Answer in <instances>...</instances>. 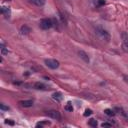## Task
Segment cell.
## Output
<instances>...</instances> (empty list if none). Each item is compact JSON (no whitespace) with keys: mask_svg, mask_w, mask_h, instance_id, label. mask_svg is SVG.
<instances>
[{"mask_svg":"<svg viewBox=\"0 0 128 128\" xmlns=\"http://www.w3.org/2000/svg\"><path fill=\"white\" fill-rule=\"evenodd\" d=\"M95 32L97 34V36L103 41H106V42H109L110 41V34L107 32V30H105L104 28L102 27H96L95 29Z\"/></svg>","mask_w":128,"mask_h":128,"instance_id":"obj_1","label":"cell"},{"mask_svg":"<svg viewBox=\"0 0 128 128\" xmlns=\"http://www.w3.org/2000/svg\"><path fill=\"white\" fill-rule=\"evenodd\" d=\"M39 26L42 29L46 30V29H49V28H51V27L53 26V22H52V20L49 19V18H44V19H41L40 20Z\"/></svg>","mask_w":128,"mask_h":128,"instance_id":"obj_2","label":"cell"},{"mask_svg":"<svg viewBox=\"0 0 128 128\" xmlns=\"http://www.w3.org/2000/svg\"><path fill=\"white\" fill-rule=\"evenodd\" d=\"M45 64L47 67H49L51 69H56L59 67V62L56 59H46Z\"/></svg>","mask_w":128,"mask_h":128,"instance_id":"obj_3","label":"cell"},{"mask_svg":"<svg viewBox=\"0 0 128 128\" xmlns=\"http://www.w3.org/2000/svg\"><path fill=\"white\" fill-rule=\"evenodd\" d=\"M47 115L52 118V119H56V120H60L61 116H60V113L57 111V110H50L47 112Z\"/></svg>","mask_w":128,"mask_h":128,"instance_id":"obj_4","label":"cell"},{"mask_svg":"<svg viewBox=\"0 0 128 128\" xmlns=\"http://www.w3.org/2000/svg\"><path fill=\"white\" fill-rule=\"evenodd\" d=\"M19 104L22 107H31L33 105V101L32 100H23V101L19 102Z\"/></svg>","mask_w":128,"mask_h":128,"instance_id":"obj_5","label":"cell"},{"mask_svg":"<svg viewBox=\"0 0 128 128\" xmlns=\"http://www.w3.org/2000/svg\"><path fill=\"white\" fill-rule=\"evenodd\" d=\"M1 13L5 16V18H9L10 15H11V11H10V8L9 7H2L1 8Z\"/></svg>","mask_w":128,"mask_h":128,"instance_id":"obj_6","label":"cell"},{"mask_svg":"<svg viewBox=\"0 0 128 128\" xmlns=\"http://www.w3.org/2000/svg\"><path fill=\"white\" fill-rule=\"evenodd\" d=\"M28 1H29L30 3H32V4L36 5V6L41 7V6H43V5L45 4L46 0H28Z\"/></svg>","mask_w":128,"mask_h":128,"instance_id":"obj_7","label":"cell"},{"mask_svg":"<svg viewBox=\"0 0 128 128\" xmlns=\"http://www.w3.org/2000/svg\"><path fill=\"white\" fill-rule=\"evenodd\" d=\"M78 54H79L80 58L83 59L85 62H89V57H88V55L86 54V52H84V51H79Z\"/></svg>","mask_w":128,"mask_h":128,"instance_id":"obj_8","label":"cell"},{"mask_svg":"<svg viewBox=\"0 0 128 128\" xmlns=\"http://www.w3.org/2000/svg\"><path fill=\"white\" fill-rule=\"evenodd\" d=\"M34 88H35V89H38V90H45V89H47L46 85H44V84L41 83V82H36V83L34 84Z\"/></svg>","mask_w":128,"mask_h":128,"instance_id":"obj_9","label":"cell"},{"mask_svg":"<svg viewBox=\"0 0 128 128\" xmlns=\"http://www.w3.org/2000/svg\"><path fill=\"white\" fill-rule=\"evenodd\" d=\"M52 98H53L54 100H56V101L60 102V101L63 99V96H62V94H61L60 92H55V93H53Z\"/></svg>","mask_w":128,"mask_h":128,"instance_id":"obj_10","label":"cell"},{"mask_svg":"<svg viewBox=\"0 0 128 128\" xmlns=\"http://www.w3.org/2000/svg\"><path fill=\"white\" fill-rule=\"evenodd\" d=\"M30 31H31L30 28H29L28 26H26V25H24V26L21 27V33H22V34H28Z\"/></svg>","mask_w":128,"mask_h":128,"instance_id":"obj_11","label":"cell"},{"mask_svg":"<svg viewBox=\"0 0 128 128\" xmlns=\"http://www.w3.org/2000/svg\"><path fill=\"white\" fill-rule=\"evenodd\" d=\"M44 125H50V122H48V121H42V122H39V123H37L36 124V127H43Z\"/></svg>","mask_w":128,"mask_h":128,"instance_id":"obj_12","label":"cell"},{"mask_svg":"<svg viewBox=\"0 0 128 128\" xmlns=\"http://www.w3.org/2000/svg\"><path fill=\"white\" fill-rule=\"evenodd\" d=\"M65 110L66 111H70V112L73 111V106L71 104V102H68V103H67V105L65 106Z\"/></svg>","mask_w":128,"mask_h":128,"instance_id":"obj_13","label":"cell"},{"mask_svg":"<svg viewBox=\"0 0 128 128\" xmlns=\"http://www.w3.org/2000/svg\"><path fill=\"white\" fill-rule=\"evenodd\" d=\"M122 48L125 52H128V40H124V42L122 44Z\"/></svg>","mask_w":128,"mask_h":128,"instance_id":"obj_14","label":"cell"},{"mask_svg":"<svg viewBox=\"0 0 128 128\" xmlns=\"http://www.w3.org/2000/svg\"><path fill=\"white\" fill-rule=\"evenodd\" d=\"M104 112H105V114L108 115V116H113V115H114V111L111 110V109H105Z\"/></svg>","mask_w":128,"mask_h":128,"instance_id":"obj_15","label":"cell"},{"mask_svg":"<svg viewBox=\"0 0 128 128\" xmlns=\"http://www.w3.org/2000/svg\"><path fill=\"white\" fill-rule=\"evenodd\" d=\"M88 124L90 126H92V127H96L97 126V121L95 119H90V121L88 122Z\"/></svg>","mask_w":128,"mask_h":128,"instance_id":"obj_16","label":"cell"},{"mask_svg":"<svg viewBox=\"0 0 128 128\" xmlns=\"http://www.w3.org/2000/svg\"><path fill=\"white\" fill-rule=\"evenodd\" d=\"M1 53H2V55H6V54H8V50L4 47V45H3V44H1Z\"/></svg>","mask_w":128,"mask_h":128,"instance_id":"obj_17","label":"cell"},{"mask_svg":"<svg viewBox=\"0 0 128 128\" xmlns=\"http://www.w3.org/2000/svg\"><path fill=\"white\" fill-rule=\"evenodd\" d=\"M0 108H1V110H9V107L5 106L4 104H0Z\"/></svg>","mask_w":128,"mask_h":128,"instance_id":"obj_18","label":"cell"},{"mask_svg":"<svg viewBox=\"0 0 128 128\" xmlns=\"http://www.w3.org/2000/svg\"><path fill=\"white\" fill-rule=\"evenodd\" d=\"M91 114H92V111H91L90 109H87V110H85L84 116H89V115H91Z\"/></svg>","mask_w":128,"mask_h":128,"instance_id":"obj_19","label":"cell"},{"mask_svg":"<svg viewBox=\"0 0 128 128\" xmlns=\"http://www.w3.org/2000/svg\"><path fill=\"white\" fill-rule=\"evenodd\" d=\"M101 126H102V127H110L111 124H110V123H102Z\"/></svg>","mask_w":128,"mask_h":128,"instance_id":"obj_20","label":"cell"},{"mask_svg":"<svg viewBox=\"0 0 128 128\" xmlns=\"http://www.w3.org/2000/svg\"><path fill=\"white\" fill-rule=\"evenodd\" d=\"M5 123H6V124H10V125H14V122H13V121H10V120H8V119L5 121Z\"/></svg>","mask_w":128,"mask_h":128,"instance_id":"obj_21","label":"cell"},{"mask_svg":"<svg viewBox=\"0 0 128 128\" xmlns=\"http://www.w3.org/2000/svg\"><path fill=\"white\" fill-rule=\"evenodd\" d=\"M104 3H105L104 0H100V1H99V4H104Z\"/></svg>","mask_w":128,"mask_h":128,"instance_id":"obj_22","label":"cell"}]
</instances>
